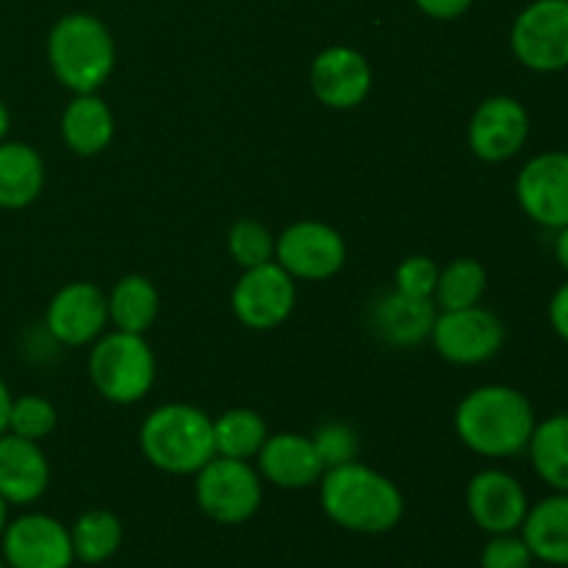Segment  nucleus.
I'll list each match as a JSON object with an SVG mask.
<instances>
[{"label": "nucleus", "instance_id": "f8f14e48", "mask_svg": "<svg viewBox=\"0 0 568 568\" xmlns=\"http://www.w3.org/2000/svg\"><path fill=\"white\" fill-rule=\"evenodd\" d=\"M516 200L532 222L544 227L568 225V150H547L521 166Z\"/></svg>", "mask_w": 568, "mask_h": 568}, {"label": "nucleus", "instance_id": "9b49d317", "mask_svg": "<svg viewBox=\"0 0 568 568\" xmlns=\"http://www.w3.org/2000/svg\"><path fill=\"white\" fill-rule=\"evenodd\" d=\"M0 555L9 568H72L70 527L48 514H22L9 519L0 536Z\"/></svg>", "mask_w": 568, "mask_h": 568}, {"label": "nucleus", "instance_id": "7ed1b4c3", "mask_svg": "<svg viewBox=\"0 0 568 568\" xmlns=\"http://www.w3.org/2000/svg\"><path fill=\"white\" fill-rule=\"evenodd\" d=\"M139 447L166 475H197L216 455L214 419L186 403L161 405L139 427Z\"/></svg>", "mask_w": 568, "mask_h": 568}, {"label": "nucleus", "instance_id": "bb28decb", "mask_svg": "<svg viewBox=\"0 0 568 568\" xmlns=\"http://www.w3.org/2000/svg\"><path fill=\"white\" fill-rule=\"evenodd\" d=\"M488 275L486 266L475 258H455L453 264L444 266L438 272L436 294H433V303L438 311H458V308H471V305H480L483 294H486Z\"/></svg>", "mask_w": 568, "mask_h": 568}, {"label": "nucleus", "instance_id": "f257e3e1", "mask_svg": "<svg viewBox=\"0 0 568 568\" xmlns=\"http://www.w3.org/2000/svg\"><path fill=\"white\" fill-rule=\"evenodd\" d=\"M320 505L333 525L358 536L392 532L405 516V497L397 483L358 458L325 469L320 480Z\"/></svg>", "mask_w": 568, "mask_h": 568}, {"label": "nucleus", "instance_id": "ddd939ff", "mask_svg": "<svg viewBox=\"0 0 568 568\" xmlns=\"http://www.w3.org/2000/svg\"><path fill=\"white\" fill-rule=\"evenodd\" d=\"M109 325V294L87 281L67 283L53 294L44 314V327L64 347L98 342Z\"/></svg>", "mask_w": 568, "mask_h": 568}, {"label": "nucleus", "instance_id": "4be33fe9", "mask_svg": "<svg viewBox=\"0 0 568 568\" xmlns=\"http://www.w3.org/2000/svg\"><path fill=\"white\" fill-rule=\"evenodd\" d=\"M44 189V161L26 142H0V209L20 211Z\"/></svg>", "mask_w": 568, "mask_h": 568}, {"label": "nucleus", "instance_id": "423d86ee", "mask_svg": "<svg viewBox=\"0 0 568 568\" xmlns=\"http://www.w3.org/2000/svg\"><path fill=\"white\" fill-rule=\"evenodd\" d=\"M194 499L211 521L225 527L253 519L264 503V483L250 460L214 455L194 475Z\"/></svg>", "mask_w": 568, "mask_h": 568}, {"label": "nucleus", "instance_id": "412c9836", "mask_svg": "<svg viewBox=\"0 0 568 568\" xmlns=\"http://www.w3.org/2000/svg\"><path fill=\"white\" fill-rule=\"evenodd\" d=\"M519 532L538 564L568 568V494L555 491L530 505Z\"/></svg>", "mask_w": 568, "mask_h": 568}, {"label": "nucleus", "instance_id": "393cba45", "mask_svg": "<svg viewBox=\"0 0 568 568\" xmlns=\"http://www.w3.org/2000/svg\"><path fill=\"white\" fill-rule=\"evenodd\" d=\"M70 538L78 564L100 566L120 552L122 541H125V527L116 514L94 508L78 516L75 525L70 527Z\"/></svg>", "mask_w": 568, "mask_h": 568}, {"label": "nucleus", "instance_id": "cd10ccee", "mask_svg": "<svg viewBox=\"0 0 568 568\" xmlns=\"http://www.w3.org/2000/svg\"><path fill=\"white\" fill-rule=\"evenodd\" d=\"M59 425V410L50 399L39 394H22L11 399L9 410V433L28 438V442H42Z\"/></svg>", "mask_w": 568, "mask_h": 568}, {"label": "nucleus", "instance_id": "4c0bfd02", "mask_svg": "<svg viewBox=\"0 0 568 568\" xmlns=\"http://www.w3.org/2000/svg\"><path fill=\"white\" fill-rule=\"evenodd\" d=\"M9 508H11V505L6 503L3 497H0V536H3L6 525H9Z\"/></svg>", "mask_w": 568, "mask_h": 568}, {"label": "nucleus", "instance_id": "c85d7f7f", "mask_svg": "<svg viewBox=\"0 0 568 568\" xmlns=\"http://www.w3.org/2000/svg\"><path fill=\"white\" fill-rule=\"evenodd\" d=\"M227 253L242 270L275 261V236L258 220H239L227 233Z\"/></svg>", "mask_w": 568, "mask_h": 568}, {"label": "nucleus", "instance_id": "473e14b6", "mask_svg": "<svg viewBox=\"0 0 568 568\" xmlns=\"http://www.w3.org/2000/svg\"><path fill=\"white\" fill-rule=\"evenodd\" d=\"M414 3L433 20H458L471 9L475 0H414Z\"/></svg>", "mask_w": 568, "mask_h": 568}, {"label": "nucleus", "instance_id": "20e7f679", "mask_svg": "<svg viewBox=\"0 0 568 568\" xmlns=\"http://www.w3.org/2000/svg\"><path fill=\"white\" fill-rule=\"evenodd\" d=\"M48 64L55 81L75 94L98 92L114 72V37L98 17L64 14L48 33Z\"/></svg>", "mask_w": 568, "mask_h": 568}, {"label": "nucleus", "instance_id": "f704fd0d", "mask_svg": "<svg viewBox=\"0 0 568 568\" xmlns=\"http://www.w3.org/2000/svg\"><path fill=\"white\" fill-rule=\"evenodd\" d=\"M11 392L9 386H6V381L0 377V436H3L6 430H9V410H11Z\"/></svg>", "mask_w": 568, "mask_h": 568}, {"label": "nucleus", "instance_id": "4468645a", "mask_svg": "<svg viewBox=\"0 0 568 568\" xmlns=\"http://www.w3.org/2000/svg\"><path fill=\"white\" fill-rule=\"evenodd\" d=\"M527 139H530V114L519 100L508 94L483 100L469 120L471 153L488 164L519 155Z\"/></svg>", "mask_w": 568, "mask_h": 568}, {"label": "nucleus", "instance_id": "5701e85b", "mask_svg": "<svg viewBox=\"0 0 568 568\" xmlns=\"http://www.w3.org/2000/svg\"><path fill=\"white\" fill-rule=\"evenodd\" d=\"M159 316V292L144 275H125L114 283L109 294V322L114 331L144 333Z\"/></svg>", "mask_w": 568, "mask_h": 568}, {"label": "nucleus", "instance_id": "f03ea898", "mask_svg": "<svg viewBox=\"0 0 568 568\" xmlns=\"http://www.w3.org/2000/svg\"><path fill=\"white\" fill-rule=\"evenodd\" d=\"M536 422L530 399L519 388L499 383L469 392L455 410V433L460 444L494 460L525 453Z\"/></svg>", "mask_w": 568, "mask_h": 568}, {"label": "nucleus", "instance_id": "9d476101", "mask_svg": "<svg viewBox=\"0 0 568 568\" xmlns=\"http://www.w3.org/2000/svg\"><path fill=\"white\" fill-rule=\"evenodd\" d=\"M275 261L294 281H327L347 261V242L327 222H294L275 239Z\"/></svg>", "mask_w": 568, "mask_h": 568}, {"label": "nucleus", "instance_id": "c756f323", "mask_svg": "<svg viewBox=\"0 0 568 568\" xmlns=\"http://www.w3.org/2000/svg\"><path fill=\"white\" fill-rule=\"evenodd\" d=\"M438 264L430 255H408L394 272V288L408 297L433 300L438 283Z\"/></svg>", "mask_w": 568, "mask_h": 568}, {"label": "nucleus", "instance_id": "dca6fc26", "mask_svg": "<svg viewBox=\"0 0 568 568\" xmlns=\"http://www.w3.org/2000/svg\"><path fill=\"white\" fill-rule=\"evenodd\" d=\"M372 64L361 50L347 44L325 48L311 64V89L327 109L347 111L364 103L372 92Z\"/></svg>", "mask_w": 568, "mask_h": 568}, {"label": "nucleus", "instance_id": "f3484780", "mask_svg": "<svg viewBox=\"0 0 568 568\" xmlns=\"http://www.w3.org/2000/svg\"><path fill=\"white\" fill-rule=\"evenodd\" d=\"M255 458H258L261 480L286 488V491L320 486L322 475H325V464H322L314 442L300 436V433L266 436L264 447Z\"/></svg>", "mask_w": 568, "mask_h": 568}, {"label": "nucleus", "instance_id": "72a5a7b5", "mask_svg": "<svg viewBox=\"0 0 568 568\" xmlns=\"http://www.w3.org/2000/svg\"><path fill=\"white\" fill-rule=\"evenodd\" d=\"M549 325L568 344V283H564L549 300Z\"/></svg>", "mask_w": 568, "mask_h": 568}, {"label": "nucleus", "instance_id": "a211bd4d", "mask_svg": "<svg viewBox=\"0 0 568 568\" xmlns=\"http://www.w3.org/2000/svg\"><path fill=\"white\" fill-rule=\"evenodd\" d=\"M48 486L50 464L39 442H28L6 430L0 436V497L9 505L26 508L42 499Z\"/></svg>", "mask_w": 568, "mask_h": 568}, {"label": "nucleus", "instance_id": "6e6552de", "mask_svg": "<svg viewBox=\"0 0 568 568\" xmlns=\"http://www.w3.org/2000/svg\"><path fill=\"white\" fill-rule=\"evenodd\" d=\"M433 347L444 361L458 366H477L491 361L505 344V325L483 305L458 311H438L430 331Z\"/></svg>", "mask_w": 568, "mask_h": 568}, {"label": "nucleus", "instance_id": "39448f33", "mask_svg": "<svg viewBox=\"0 0 568 568\" xmlns=\"http://www.w3.org/2000/svg\"><path fill=\"white\" fill-rule=\"evenodd\" d=\"M89 377L100 397L114 405H133L153 388L155 355L139 333H103L89 353Z\"/></svg>", "mask_w": 568, "mask_h": 568}, {"label": "nucleus", "instance_id": "aec40b11", "mask_svg": "<svg viewBox=\"0 0 568 568\" xmlns=\"http://www.w3.org/2000/svg\"><path fill=\"white\" fill-rule=\"evenodd\" d=\"M61 139L75 155H100L114 139V114L98 92L75 94L61 114Z\"/></svg>", "mask_w": 568, "mask_h": 568}, {"label": "nucleus", "instance_id": "e433bc0d", "mask_svg": "<svg viewBox=\"0 0 568 568\" xmlns=\"http://www.w3.org/2000/svg\"><path fill=\"white\" fill-rule=\"evenodd\" d=\"M9 128H11V114H9V105L0 100V142H6L9 136Z\"/></svg>", "mask_w": 568, "mask_h": 568}, {"label": "nucleus", "instance_id": "6ab92c4d", "mask_svg": "<svg viewBox=\"0 0 568 568\" xmlns=\"http://www.w3.org/2000/svg\"><path fill=\"white\" fill-rule=\"evenodd\" d=\"M438 308L433 300L408 297L403 292H388L372 305V327L392 347H414L430 338Z\"/></svg>", "mask_w": 568, "mask_h": 568}, {"label": "nucleus", "instance_id": "2f4dec72", "mask_svg": "<svg viewBox=\"0 0 568 568\" xmlns=\"http://www.w3.org/2000/svg\"><path fill=\"white\" fill-rule=\"evenodd\" d=\"M530 547L521 532H499L486 541L480 552V568H532Z\"/></svg>", "mask_w": 568, "mask_h": 568}, {"label": "nucleus", "instance_id": "2eb2a0df", "mask_svg": "<svg viewBox=\"0 0 568 568\" xmlns=\"http://www.w3.org/2000/svg\"><path fill=\"white\" fill-rule=\"evenodd\" d=\"M466 510L488 536L519 532L530 510L525 486L503 469H483L466 486Z\"/></svg>", "mask_w": 568, "mask_h": 568}, {"label": "nucleus", "instance_id": "1a4fd4ad", "mask_svg": "<svg viewBox=\"0 0 568 568\" xmlns=\"http://www.w3.org/2000/svg\"><path fill=\"white\" fill-rule=\"evenodd\" d=\"M297 283L277 261L244 270L233 286L231 305L236 320L250 331H275L292 316Z\"/></svg>", "mask_w": 568, "mask_h": 568}, {"label": "nucleus", "instance_id": "0eeeda50", "mask_svg": "<svg viewBox=\"0 0 568 568\" xmlns=\"http://www.w3.org/2000/svg\"><path fill=\"white\" fill-rule=\"evenodd\" d=\"M516 61L532 72L568 67V0H532L510 28Z\"/></svg>", "mask_w": 568, "mask_h": 568}, {"label": "nucleus", "instance_id": "a878e982", "mask_svg": "<svg viewBox=\"0 0 568 568\" xmlns=\"http://www.w3.org/2000/svg\"><path fill=\"white\" fill-rule=\"evenodd\" d=\"M266 436L264 416L253 408H231L214 419V449L222 458H255Z\"/></svg>", "mask_w": 568, "mask_h": 568}, {"label": "nucleus", "instance_id": "7c9ffc66", "mask_svg": "<svg viewBox=\"0 0 568 568\" xmlns=\"http://www.w3.org/2000/svg\"><path fill=\"white\" fill-rule=\"evenodd\" d=\"M311 442H314L325 469H333V466L349 464V460L358 458V436H355L347 425H338V422L322 425L320 430L311 436Z\"/></svg>", "mask_w": 568, "mask_h": 568}, {"label": "nucleus", "instance_id": "b1692460", "mask_svg": "<svg viewBox=\"0 0 568 568\" xmlns=\"http://www.w3.org/2000/svg\"><path fill=\"white\" fill-rule=\"evenodd\" d=\"M532 469L552 491L568 494V414H555L536 422L530 444Z\"/></svg>", "mask_w": 568, "mask_h": 568}, {"label": "nucleus", "instance_id": "58836bf2", "mask_svg": "<svg viewBox=\"0 0 568 568\" xmlns=\"http://www.w3.org/2000/svg\"><path fill=\"white\" fill-rule=\"evenodd\" d=\"M0 568H9V566H6V560H3V555H0Z\"/></svg>", "mask_w": 568, "mask_h": 568}, {"label": "nucleus", "instance_id": "c9c22d12", "mask_svg": "<svg viewBox=\"0 0 568 568\" xmlns=\"http://www.w3.org/2000/svg\"><path fill=\"white\" fill-rule=\"evenodd\" d=\"M555 255H558V264L568 272V225L558 231V239H555Z\"/></svg>", "mask_w": 568, "mask_h": 568}]
</instances>
